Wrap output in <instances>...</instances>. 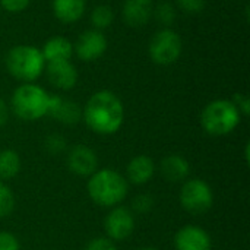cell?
<instances>
[{
    "instance_id": "4dcf8cb0",
    "label": "cell",
    "mask_w": 250,
    "mask_h": 250,
    "mask_svg": "<svg viewBox=\"0 0 250 250\" xmlns=\"http://www.w3.org/2000/svg\"><path fill=\"white\" fill-rule=\"evenodd\" d=\"M249 149H250V145L248 144L246 145V151H245V158H246V161L249 163Z\"/></svg>"
},
{
    "instance_id": "277c9868",
    "label": "cell",
    "mask_w": 250,
    "mask_h": 250,
    "mask_svg": "<svg viewBox=\"0 0 250 250\" xmlns=\"http://www.w3.org/2000/svg\"><path fill=\"white\" fill-rule=\"evenodd\" d=\"M242 120V114L231 100H214L201 113V125L211 136H226L231 133Z\"/></svg>"
},
{
    "instance_id": "44dd1931",
    "label": "cell",
    "mask_w": 250,
    "mask_h": 250,
    "mask_svg": "<svg viewBox=\"0 0 250 250\" xmlns=\"http://www.w3.org/2000/svg\"><path fill=\"white\" fill-rule=\"evenodd\" d=\"M15 209V195L12 189L0 180V218H6Z\"/></svg>"
},
{
    "instance_id": "603a6c76",
    "label": "cell",
    "mask_w": 250,
    "mask_h": 250,
    "mask_svg": "<svg viewBox=\"0 0 250 250\" xmlns=\"http://www.w3.org/2000/svg\"><path fill=\"white\" fill-rule=\"evenodd\" d=\"M44 146H45V149H47L48 154L59 155L60 152H63L66 149V139L62 135L53 133V135H48L45 138Z\"/></svg>"
},
{
    "instance_id": "83f0119b",
    "label": "cell",
    "mask_w": 250,
    "mask_h": 250,
    "mask_svg": "<svg viewBox=\"0 0 250 250\" xmlns=\"http://www.w3.org/2000/svg\"><path fill=\"white\" fill-rule=\"evenodd\" d=\"M31 0H0V6L9 13L23 12L29 6Z\"/></svg>"
},
{
    "instance_id": "e0dca14e",
    "label": "cell",
    "mask_w": 250,
    "mask_h": 250,
    "mask_svg": "<svg viewBox=\"0 0 250 250\" xmlns=\"http://www.w3.org/2000/svg\"><path fill=\"white\" fill-rule=\"evenodd\" d=\"M41 53L45 63L70 60L73 56V44L64 37H51L45 41Z\"/></svg>"
},
{
    "instance_id": "4fadbf2b",
    "label": "cell",
    "mask_w": 250,
    "mask_h": 250,
    "mask_svg": "<svg viewBox=\"0 0 250 250\" xmlns=\"http://www.w3.org/2000/svg\"><path fill=\"white\" fill-rule=\"evenodd\" d=\"M48 116L63 125H76L82 119V108L76 103L64 100L60 95H50Z\"/></svg>"
},
{
    "instance_id": "484cf974",
    "label": "cell",
    "mask_w": 250,
    "mask_h": 250,
    "mask_svg": "<svg viewBox=\"0 0 250 250\" xmlns=\"http://www.w3.org/2000/svg\"><path fill=\"white\" fill-rule=\"evenodd\" d=\"M177 6L185 13H199L205 9V0H176Z\"/></svg>"
},
{
    "instance_id": "7a4b0ae2",
    "label": "cell",
    "mask_w": 250,
    "mask_h": 250,
    "mask_svg": "<svg viewBox=\"0 0 250 250\" xmlns=\"http://www.w3.org/2000/svg\"><path fill=\"white\" fill-rule=\"evenodd\" d=\"M86 190L97 205L114 208L126 199L129 185L119 171L113 168H101L89 176Z\"/></svg>"
},
{
    "instance_id": "2e32d148",
    "label": "cell",
    "mask_w": 250,
    "mask_h": 250,
    "mask_svg": "<svg viewBox=\"0 0 250 250\" xmlns=\"http://www.w3.org/2000/svg\"><path fill=\"white\" fill-rule=\"evenodd\" d=\"M127 180L133 185H146L155 174V163L148 155L133 157L126 167Z\"/></svg>"
},
{
    "instance_id": "cb8c5ba5",
    "label": "cell",
    "mask_w": 250,
    "mask_h": 250,
    "mask_svg": "<svg viewBox=\"0 0 250 250\" xmlns=\"http://www.w3.org/2000/svg\"><path fill=\"white\" fill-rule=\"evenodd\" d=\"M154 198L148 193H142L138 195L133 201H132V209L138 214H146L152 209L154 207Z\"/></svg>"
},
{
    "instance_id": "5bb4252c",
    "label": "cell",
    "mask_w": 250,
    "mask_h": 250,
    "mask_svg": "<svg viewBox=\"0 0 250 250\" xmlns=\"http://www.w3.org/2000/svg\"><path fill=\"white\" fill-rule=\"evenodd\" d=\"M154 13L152 0H125L123 18L129 26L139 28L146 25Z\"/></svg>"
},
{
    "instance_id": "9c48e42d",
    "label": "cell",
    "mask_w": 250,
    "mask_h": 250,
    "mask_svg": "<svg viewBox=\"0 0 250 250\" xmlns=\"http://www.w3.org/2000/svg\"><path fill=\"white\" fill-rule=\"evenodd\" d=\"M107 50V38L98 29H89L79 35L73 45V51L82 62H94Z\"/></svg>"
},
{
    "instance_id": "d6986e66",
    "label": "cell",
    "mask_w": 250,
    "mask_h": 250,
    "mask_svg": "<svg viewBox=\"0 0 250 250\" xmlns=\"http://www.w3.org/2000/svg\"><path fill=\"white\" fill-rule=\"evenodd\" d=\"M21 157L13 149H4L0 152V180H10L21 171Z\"/></svg>"
},
{
    "instance_id": "5b68a950",
    "label": "cell",
    "mask_w": 250,
    "mask_h": 250,
    "mask_svg": "<svg viewBox=\"0 0 250 250\" xmlns=\"http://www.w3.org/2000/svg\"><path fill=\"white\" fill-rule=\"evenodd\" d=\"M9 73L23 83L37 81L45 69V60L40 48L34 45H16L6 56Z\"/></svg>"
},
{
    "instance_id": "3957f363",
    "label": "cell",
    "mask_w": 250,
    "mask_h": 250,
    "mask_svg": "<svg viewBox=\"0 0 250 250\" xmlns=\"http://www.w3.org/2000/svg\"><path fill=\"white\" fill-rule=\"evenodd\" d=\"M12 111L25 122H35L48 116L50 94L34 82L18 86L10 100Z\"/></svg>"
},
{
    "instance_id": "30bf717a",
    "label": "cell",
    "mask_w": 250,
    "mask_h": 250,
    "mask_svg": "<svg viewBox=\"0 0 250 250\" xmlns=\"http://www.w3.org/2000/svg\"><path fill=\"white\" fill-rule=\"evenodd\" d=\"M69 170L81 177H89L98 170V157L86 145H76L69 151L67 155Z\"/></svg>"
},
{
    "instance_id": "f546056e",
    "label": "cell",
    "mask_w": 250,
    "mask_h": 250,
    "mask_svg": "<svg viewBox=\"0 0 250 250\" xmlns=\"http://www.w3.org/2000/svg\"><path fill=\"white\" fill-rule=\"evenodd\" d=\"M9 120V107L6 101L0 97V127H3Z\"/></svg>"
},
{
    "instance_id": "f1b7e54d",
    "label": "cell",
    "mask_w": 250,
    "mask_h": 250,
    "mask_svg": "<svg viewBox=\"0 0 250 250\" xmlns=\"http://www.w3.org/2000/svg\"><path fill=\"white\" fill-rule=\"evenodd\" d=\"M231 101L234 103V105L237 107V110L240 111L242 116H249L250 101L248 95H245V94H236Z\"/></svg>"
},
{
    "instance_id": "7402d4cb",
    "label": "cell",
    "mask_w": 250,
    "mask_h": 250,
    "mask_svg": "<svg viewBox=\"0 0 250 250\" xmlns=\"http://www.w3.org/2000/svg\"><path fill=\"white\" fill-rule=\"evenodd\" d=\"M152 16H155L160 23L166 25V28H170V25L176 21V7L171 3L163 1L157 4V7H154Z\"/></svg>"
},
{
    "instance_id": "d4e9b609",
    "label": "cell",
    "mask_w": 250,
    "mask_h": 250,
    "mask_svg": "<svg viewBox=\"0 0 250 250\" xmlns=\"http://www.w3.org/2000/svg\"><path fill=\"white\" fill-rule=\"evenodd\" d=\"M85 250H117V246L111 239L105 236V237H95L89 240L88 245L85 246Z\"/></svg>"
},
{
    "instance_id": "ffe728a7",
    "label": "cell",
    "mask_w": 250,
    "mask_h": 250,
    "mask_svg": "<svg viewBox=\"0 0 250 250\" xmlns=\"http://www.w3.org/2000/svg\"><path fill=\"white\" fill-rule=\"evenodd\" d=\"M114 21V13L113 9L107 4H100L97 7H94L92 13H91V22L94 25L95 29H105L108 28Z\"/></svg>"
},
{
    "instance_id": "8fae6325",
    "label": "cell",
    "mask_w": 250,
    "mask_h": 250,
    "mask_svg": "<svg viewBox=\"0 0 250 250\" xmlns=\"http://www.w3.org/2000/svg\"><path fill=\"white\" fill-rule=\"evenodd\" d=\"M176 250H211V236L199 226H185L174 236Z\"/></svg>"
},
{
    "instance_id": "6da1fadb",
    "label": "cell",
    "mask_w": 250,
    "mask_h": 250,
    "mask_svg": "<svg viewBox=\"0 0 250 250\" xmlns=\"http://www.w3.org/2000/svg\"><path fill=\"white\" fill-rule=\"evenodd\" d=\"M82 119L92 132L114 135L123 126L125 105L114 92L103 89L89 97L82 108Z\"/></svg>"
},
{
    "instance_id": "9a60e30c",
    "label": "cell",
    "mask_w": 250,
    "mask_h": 250,
    "mask_svg": "<svg viewBox=\"0 0 250 250\" xmlns=\"http://www.w3.org/2000/svg\"><path fill=\"white\" fill-rule=\"evenodd\" d=\"M160 171L163 177L170 183H180L185 182L190 174V164L189 161L180 154H170L167 155L161 164Z\"/></svg>"
},
{
    "instance_id": "8992f818",
    "label": "cell",
    "mask_w": 250,
    "mask_h": 250,
    "mask_svg": "<svg viewBox=\"0 0 250 250\" xmlns=\"http://www.w3.org/2000/svg\"><path fill=\"white\" fill-rule=\"evenodd\" d=\"M182 207L192 215H202L209 211L214 205V192L211 186L202 179H189L185 180L180 195Z\"/></svg>"
},
{
    "instance_id": "ba28073f",
    "label": "cell",
    "mask_w": 250,
    "mask_h": 250,
    "mask_svg": "<svg viewBox=\"0 0 250 250\" xmlns=\"http://www.w3.org/2000/svg\"><path fill=\"white\" fill-rule=\"evenodd\" d=\"M104 230L108 239L113 242H123L129 239L135 231L133 211L126 207H114L104 220Z\"/></svg>"
},
{
    "instance_id": "52a82bcc",
    "label": "cell",
    "mask_w": 250,
    "mask_h": 250,
    "mask_svg": "<svg viewBox=\"0 0 250 250\" xmlns=\"http://www.w3.org/2000/svg\"><path fill=\"white\" fill-rule=\"evenodd\" d=\"M183 51L182 37L171 28L160 29L149 42V57L160 66H168L179 60Z\"/></svg>"
},
{
    "instance_id": "4316f807",
    "label": "cell",
    "mask_w": 250,
    "mask_h": 250,
    "mask_svg": "<svg viewBox=\"0 0 250 250\" xmlns=\"http://www.w3.org/2000/svg\"><path fill=\"white\" fill-rule=\"evenodd\" d=\"M0 250H21L18 237L9 231H0Z\"/></svg>"
},
{
    "instance_id": "ac0fdd59",
    "label": "cell",
    "mask_w": 250,
    "mask_h": 250,
    "mask_svg": "<svg viewBox=\"0 0 250 250\" xmlns=\"http://www.w3.org/2000/svg\"><path fill=\"white\" fill-rule=\"evenodd\" d=\"M85 0H53V13L63 23H73L85 13Z\"/></svg>"
},
{
    "instance_id": "7c38bea8",
    "label": "cell",
    "mask_w": 250,
    "mask_h": 250,
    "mask_svg": "<svg viewBox=\"0 0 250 250\" xmlns=\"http://www.w3.org/2000/svg\"><path fill=\"white\" fill-rule=\"evenodd\" d=\"M45 72L48 82L62 91L72 89L78 82V70L70 63V60L45 63Z\"/></svg>"
},
{
    "instance_id": "1f68e13d",
    "label": "cell",
    "mask_w": 250,
    "mask_h": 250,
    "mask_svg": "<svg viewBox=\"0 0 250 250\" xmlns=\"http://www.w3.org/2000/svg\"><path fill=\"white\" fill-rule=\"evenodd\" d=\"M138 250H158L157 248H154V246H144V248H139Z\"/></svg>"
}]
</instances>
